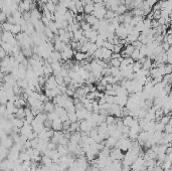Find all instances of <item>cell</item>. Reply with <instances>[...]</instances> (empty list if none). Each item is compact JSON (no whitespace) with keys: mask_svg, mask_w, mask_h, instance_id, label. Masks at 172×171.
Returning a JSON list of instances; mask_svg holds the SVG:
<instances>
[{"mask_svg":"<svg viewBox=\"0 0 172 171\" xmlns=\"http://www.w3.org/2000/svg\"><path fill=\"white\" fill-rule=\"evenodd\" d=\"M69 126H71V122L69 120L65 122H63V131H69Z\"/></svg>","mask_w":172,"mask_h":171,"instance_id":"obj_28","label":"cell"},{"mask_svg":"<svg viewBox=\"0 0 172 171\" xmlns=\"http://www.w3.org/2000/svg\"><path fill=\"white\" fill-rule=\"evenodd\" d=\"M153 68V60H151L150 58H146V60L142 64V69L144 70H150V69Z\"/></svg>","mask_w":172,"mask_h":171,"instance_id":"obj_12","label":"cell"},{"mask_svg":"<svg viewBox=\"0 0 172 171\" xmlns=\"http://www.w3.org/2000/svg\"><path fill=\"white\" fill-rule=\"evenodd\" d=\"M48 1V0H39V2H40V3H42V4H46Z\"/></svg>","mask_w":172,"mask_h":171,"instance_id":"obj_35","label":"cell"},{"mask_svg":"<svg viewBox=\"0 0 172 171\" xmlns=\"http://www.w3.org/2000/svg\"><path fill=\"white\" fill-rule=\"evenodd\" d=\"M42 163V166H48V167H50V165L52 164V160L50 159V157H48V156H41V161H40Z\"/></svg>","mask_w":172,"mask_h":171,"instance_id":"obj_14","label":"cell"},{"mask_svg":"<svg viewBox=\"0 0 172 171\" xmlns=\"http://www.w3.org/2000/svg\"><path fill=\"white\" fill-rule=\"evenodd\" d=\"M105 123L107 125H110V124H115L116 123V117L112 115H107L106 116V120H105Z\"/></svg>","mask_w":172,"mask_h":171,"instance_id":"obj_18","label":"cell"},{"mask_svg":"<svg viewBox=\"0 0 172 171\" xmlns=\"http://www.w3.org/2000/svg\"><path fill=\"white\" fill-rule=\"evenodd\" d=\"M84 20H85L87 23H89L90 25L92 26L94 23H96V22H97L99 19H97V18H96L93 14H85V13H84Z\"/></svg>","mask_w":172,"mask_h":171,"instance_id":"obj_6","label":"cell"},{"mask_svg":"<svg viewBox=\"0 0 172 171\" xmlns=\"http://www.w3.org/2000/svg\"><path fill=\"white\" fill-rule=\"evenodd\" d=\"M48 27L50 28V30H52V33H54V34H56V35H57V31H58V29H57V28H56V23H54V21H50V23H48Z\"/></svg>","mask_w":172,"mask_h":171,"instance_id":"obj_21","label":"cell"},{"mask_svg":"<svg viewBox=\"0 0 172 171\" xmlns=\"http://www.w3.org/2000/svg\"><path fill=\"white\" fill-rule=\"evenodd\" d=\"M93 11H94V3L84 5V13L85 14H92Z\"/></svg>","mask_w":172,"mask_h":171,"instance_id":"obj_16","label":"cell"},{"mask_svg":"<svg viewBox=\"0 0 172 171\" xmlns=\"http://www.w3.org/2000/svg\"><path fill=\"white\" fill-rule=\"evenodd\" d=\"M14 116L17 119H24L25 118V110H24V108H19V109L16 110V112L14 113Z\"/></svg>","mask_w":172,"mask_h":171,"instance_id":"obj_10","label":"cell"},{"mask_svg":"<svg viewBox=\"0 0 172 171\" xmlns=\"http://www.w3.org/2000/svg\"><path fill=\"white\" fill-rule=\"evenodd\" d=\"M164 133H167V134H170L172 132V128H171V122H169L168 124H166V125L164 126Z\"/></svg>","mask_w":172,"mask_h":171,"instance_id":"obj_26","label":"cell"},{"mask_svg":"<svg viewBox=\"0 0 172 171\" xmlns=\"http://www.w3.org/2000/svg\"><path fill=\"white\" fill-rule=\"evenodd\" d=\"M123 58H111L109 62L110 66H115V68H120V64L121 62H122Z\"/></svg>","mask_w":172,"mask_h":171,"instance_id":"obj_15","label":"cell"},{"mask_svg":"<svg viewBox=\"0 0 172 171\" xmlns=\"http://www.w3.org/2000/svg\"><path fill=\"white\" fill-rule=\"evenodd\" d=\"M98 103H99L100 106H101V105H104V104L107 103V102H106L105 97H102V98H100V99H98Z\"/></svg>","mask_w":172,"mask_h":171,"instance_id":"obj_33","label":"cell"},{"mask_svg":"<svg viewBox=\"0 0 172 171\" xmlns=\"http://www.w3.org/2000/svg\"><path fill=\"white\" fill-rule=\"evenodd\" d=\"M106 99V102L108 104H114V99H115V96H108V95H104Z\"/></svg>","mask_w":172,"mask_h":171,"instance_id":"obj_27","label":"cell"},{"mask_svg":"<svg viewBox=\"0 0 172 171\" xmlns=\"http://www.w3.org/2000/svg\"><path fill=\"white\" fill-rule=\"evenodd\" d=\"M67 118H69V121L71 122V123H75V122L78 121L75 112H73V113H67Z\"/></svg>","mask_w":172,"mask_h":171,"instance_id":"obj_23","label":"cell"},{"mask_svg":"<svg viewBox=\"0 0 172 171\" xmlns=\"http://www.w3.org/2000/svg\"><path fill=\"white\" fill-rule=\"evenodd\" d=\"M159 122H160V123H162L163 125H166V124H168L169 122H171L170 115H163L162 117H161V119L159 120Z\"/></svg>","mask_w":172,"mask_h":171,"instance_id":"obj_19","label":"cell"},{"mask_svg":"<svg viewBox=\"0 0 172 171\" xmlns=\"http://www.w3.org/2000/svg\"><path fill=\"white\" fill-rule=\"evenodd\" d=\"M127 11H128V10H127V7L125 4H119V5L117 6V9L116 11H115V13H116L117 15H122V14L126 13Z\"/></svg>","mask_w":172,"mask_h":171,"instance_id":"obj_9","label":"cell"},{"mask_svg":"<svg viewBox=\"0 0 172 171\" xmlns=\"http://www.w3.org/2000/svg\"><path fill=\"white\" fill-rule=\"evenodd\" d=\"M142 69V64H140L139 62H134L132 64V71L133 73H137L138 71H140Z\"/></svg>","mask_w":172,"mask_h":171,"instance_id":"obj_22","label":"cell"},{"mask_svg":"<svg viewBox=\"0 0 172 171\" xmlns=\"http://www.w3.org/2000/svg\"><path fill=\"white\" fill-rule=\"evenodd\" d=\"M105 95L108 96H116V92L114 90H108V91H105Z\"/></svg>","mask_w":172,"mask_h":171,"instance_id":"obj_32","label":"cell"},{"mask_svg":"<svg viewBox=\"0 0 172 171\" xmlns=\"http://www.w3.org/2000/svg\"><path fill=\"white\" fill-rule=\"evenodd\" d=\"M4 77H5V74L0 73V83H4Z\"/></svg>","mask_w":172,"mask_h":171,"instance_id":"obj_34","label":"cell"},{"mask_svg":"<svg viewBox=\"0 0 172 171\" xmlns=\"http://www.w3.org/2000/svg\"><path fill=\"white\" fill-rule=\"evenodd\" d=\"M54 108H56V105H54L52 101H48V102H46V103H44V111L46 112V114L54 112Z\"/></svg>","mask_w":172,"mask_h":171,"instance_id":"obj_7","label":"cell"},{"mask_svg":"<svg viewBox=\"0 0 172 171\" xmlns=\"http://www.w3.org/2000/svg\"><path fill=\"white\" fill-rule=\"evenodd\" d=\"M123 157H124V153L118 148H113L110 150V158L112 160H121L122 161Z\"/></svg>","mask_w":172,"mask_h":171,"instance_id":"obj_1","label":"cell"},{"mask_svg":"<svg viewBox=\"0 0 172 171\" xmlns=\"http://www.w3.org/2000/svg\"><path fill=\"white\" fill-rule=\"evenodd\" d=\"M103 48H107V50H113L114 44L112 43V42H109V41H107V40H105V41H104V44H103Z\"/></svg>","mask_w":172,"mask_h":171,"instance_id":"obj_25","label":"cell"},{"mask_svg":"<svg viewBox=\"0 0 172 171\" xmlns=\"http://www.w3.org/2000/svg\"><path fill=\"white\" fill-rule=\"evenodd\" d=\"M52 129L54 131H63V122L59 118L52 121Z\"/></svg>","mask_w":172,"mask_h":171,"instance_id":"obj_4","label":"cell"},{"mask_svg":"<svg viewBox=\"0 0 172 171\" xmlns=\"http://www.w3.org/2000/svg\"><path fill=\"white\" fill-rule=\"evenodd\" d=\"M8 54H6V52L5 50H3V48H1V46H0V60H3L4 58H6V56H7Z\"/></svg>","mask_w":172,"mask_h":171,"instance_id":"obj_30","label":"cell"},{"mask_svg":"<svg viewBox=\"0 0 172 171\" xmlns=\"http://www.w3.org/2000/svg\"><path fill=\"white\" fill-rule=\"evenodd\" d=\"M104 41H105V39H103V38L101 37L100 35H98V38L97 40L95 41V44L97 45V48H103V44H104Z\"/></svg>","mask_w":172,"mask_h":171,"instance_id":"obj_24","label":"cell"},{"mask_svg":"<svg viewBox=\"0 0 172 171\" xmlns=\"http://www.w3.org/2000/svg\"><path fill=\"white\" fill-rule=\"evenodd\" d=\"M10 32L15 36L16 34H18L19 32H21V27H20L19 24H12V27H11Z\"/></svg>","mask_w":172,"mask_h":171,"instance_id":"obj_17","label":"cell"},{"mask_svg":"<svg viewBox=\"0 0 172 171\" xmlns=\"http://www.w3.org/2000/svg\"><path fill=\"white\" fill-rule=\"evenodd\" d=\"M56 87H57V84H56V80H54V76L48 77L46 84H44V89L52 90V89H56Z\"/></svg>","mask_w":172,"mask_h":171,"instance_id":"obj_3","label":"cell"},{"mask_svg":"<svg viewBox=\"0 0 172 171\" xmlns=\"http://www.w3.org/2000/svg\"><path fill=\"white\" fill-rule=\"evenodd\" d=\"M0 37H1V39L3 42H10L15 36H14L10 31H3L1 33V35H0Z\"/></svg>","mask_w":172,"mask_h":171,"instance_id":"obj_5","label":"cell"},{"mask_svg":"<svg viewBox=\"0 0 172 171\" xmlns=\"http://www.w3.org/2000/svg\"><path fill=\"white\" fill-rule=\"evenodd\" d=\"M128 100V96H115L114 104L118 105L119 107H125Z\"/></svg>","mask_w":172,"mask_h":171,"instance_id":"obj_2","label":"cell"},{"mask_svg":"<svg viewBox=\"0 0 172 171\" xmlns=\"http://www.w3.org/2000/svg\"><path fill=\"white\" fill-rule=\"evenodd\" d=\"M56 150H57V152H58L61 156L67 155V154H69V150H67V146L59 145V144H58V145H57V147H56Z\"/></svg>","mask_w":172,"mask_h":171,"instance_id":"obj_11","label":"cell"},{"mask_svg":"<svg viewBox=\"0 0 172 171\" xmlns=\"http://www.w3.org/2000/svg\"><path fill=\"white\" fill-rule=\"evenodd\" d=\"M164 69H165V74H171V71H172V66H171V64H165Z\"/></svg>","mask_w":172,"mask_h":171,"instance_id":"obj_31","label":"cell"},{"mask_svg":"<svg viewBox=\"0 0 172 171\" xmlns=\"http://www.w3.org/2000/svg\"><path fill=\"white\" fill-rule=\"evenodd\" d=\"M46 7L48 8V10L50 12V13H54V12H56V5L52 1H50V0H48V1L46 3Z\"/></svg>","mask_w":172,"mask_h":171,"instance_id":"obj_13","label":"cell"},{"mask_svg":"<svg viewBox=\"0 0 172 171\" xmlns=\"http://www.w3.org/2000/svg\"><path fill=\"white\" fill-rule=\"evenodd\" d=\"M5 21H7V15H6L5 12L1 11V13H0V23H3Z\"/></svg>","mask_w":172,"mask_h":171,"instance_id":"obj_29","label":"cell"},{"mask_svg":"<svg viewBox=\"0 0 172 171\" xmlns=\"http://www.w3.org/2000/svg\"><path fill=\"white\" fill-rule=\"evenodd\" d=\"M0 26L2 27L3 31H10V30H11V27H12V24L9 23L8 21H5V22H3V23L0 24Z\"/></svg>","mask_w":172,"mask_h":171,"instance_id":"obj_20","label":"cell"},{"mask_svg":"<svg viewBox=\"0 0 172 171\" xmlns=\"http://www.w3.org/2000/svg\"><path fill=\"white\" fill-rule=\"evenodd\" d=\"M73 56H75V60H77L78 62H84V60H86V58H87V54H84V52H75Z\"/></svg>","mask_w":172,"mask_h":171,"instance_id":"obj_8","label":"cell"}]
</instances>
